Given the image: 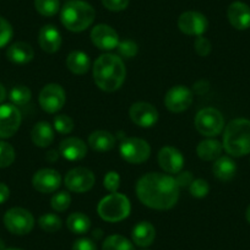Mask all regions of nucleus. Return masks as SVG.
Here are the masks:
<instances>
[{
  "label": "nucleus",
  "instance_id": "nucleus-35",
  "mask_svg": "<svg viewBox=\"0 0 250 250\" xmlns=\"http://www.w3.org/2000/svg\"><path fill=\"white\" fill-rule=\"evenodd\" d=\"M15 161V150L10 144L0 141V168L10 167Z\"/></svg>",
  "mask_w": 250,
  "mask_h": 250
},
{
  "label": "nucleus",
  "instance_id": "nucleus-47",
  "mask_svg": "<svg viewBox=\"0 0 250 250\" xmlns=\"http://www.w3.org/2000/svg\"><path fill=\"white\" fill-rule=\"evenodd\" d=\"M6 98V90L1 83H0V104L4 102V100Z\"/></svg>",
  "mask_w": 250,
  "mask_h": 250
},
{
  "label": "nucleus",
  "instance_id": "nucleus-12",
  "mask_svg": "<svg viewBox=\"0 0 250 250\" xmlns=\"http://www.w3.org/2000/svg\"><path fill=\"white\" fill-rule=\"evenodd\" d=\"M193 103V91L187 86L177 85L168 90L165 96V105L169 112L182 113Z\"/></svg>",
  "mask_w": 250,
  "mask_h": 250
},
{
  "label": "nucleus",
  "instance_id": "nucleus-39",
  "mask_svg": "<svg viewBox=\"0 0 250 250\" xmlns=\"http://www.w3.org/2000/svg\"><path fill=\"white\" fill-rule=\"evenodd\" d=\"M103 185L109 193H117L120 187V175L114 170H110L104 175Z\"/></svg>",
  "mask_w": 250,
  "mask_h": 250
},
{
  "label": "nucleus",
  "instance_id": "nucleus-28",
  "mask_svg": "<svg viewBox=\"0 0 250 250\" xmlns=\"http://www.w3.org/2000/svg\"><path fill=\"white\" fill-rule=\"evenodd\" d=\"M66 226L74 234H85L91 228V220L85 213L74 212L69 215L68 220H66Z\"/></svg>",
  "mask_w": 250,
  "mask_h": 250
},
{
  "label": "nucleus",
  "instance_id": "nucleus-7",
  "mask_svg": "<svg viewBox=\"0 0 250 250\" xmlns=\"http://www.w3.org/2000/svg\"><path fill=\"white\" fill-rule=\"evenodd\" d=\"M119 153L124 161L131 165L146 162L151 156V146L144 139L126 138L119 146Z\"/></svg>",
  "mask_w": 250,
  "mask_h": 250
},
{
  "label": "nucleus",
  "instance_id": "nucleus-21",
  "mask_svg": "<svg viewBox=\"0 0 250 250\" xmlns=\"http://www.w3.org/2000/svg\"><path fill=\"white\" fill-rule=\"evenodd\" d=\"M35 57V50L31 44L26 42H15L6 50V58L14 64L23 65L27 64Z\"/></svg>",
  "mask_w": 250,
  "mask_h": 250
},
{
  "label": "nucleus",
  "instance_id": "nucleus-42",
  "mask_svg": "<svg viewBox=\"0 0 250 250\" xmlns=\"http://www.w3.org/2000/svg\"><path fill=\"white\" fill-rule=\"evenodd\" d=\"M174 179L179 188H189L191 183H193L194 177L193 174H191V172H189V170H184V172L180 170L179 173H177Z\"/></svg>",
  "mask_w": 250,
  "mask_h": 250
},
{
  "label": "nucleus",
  "instance_id": "nucleus-24",
  "mask_svg": "<svg viewBox=\"0 0 250 250\" xmlns=\"http://www.w3.org/2000/svg\"><path fill=\"white\" fill-rule=\"evenodd\" d=\"M66 68L75 75H85L91 66L90 57L83 50H74L66 57Z\"/></svg>",
  "mask_w": 250,
  "mask_h": 250
},
{
  "label": "nucleus",
  "instance_id": "nucleus-29",
  "mask_svg": "<svg viewBox=\"0 0 250 250\" xmlns=\"http://www.w3.org/2000/svg\"><path fill=\"white\" fill-rule=\"evenodd\" d=\"M102 250H135V248L128 238L119 234H113L105 238Z\"/></svg>",
  "mask_w": 250,
  "mask_h": 250
},
{
  "label": "nucleus",
  "instance_id": "nucleus-46",
  "mask_svg": "<svg viewBox=\"0 0 250 250\" xmlns=\"http://www.w3.org/2000/svg\"><path fill=\"white\" fill-rule=\"evenodd\" d=\"M59 158V152L57 150H49L45 153V160L49 162H55Z\"/></svg>",
  "mask_w": 250,
  "mask_h": 250
},
{
  "label": "nucleus",
  "instance_id": "nucleus-41",
  "mask_svg": "<svg viewBox=\"0 0 250 250\" xmlns=\"http://www.w3.org/2000/svg\"><path fill=\"white\" fill-rule=\"evenodd\" d=\"M102 4L109 11H123L128 8L129 0H102Z\"/></svg>",
  "mask_w": 250,
  "mask_h": 250
},
{
  "label": "nucleus",
  "instance_id": "nucleus-26",
  "mask_svg": "<svg viewBox=\"0 0 250 250\" xmlns=\"http://www.w3.org/2000/svg\"><path fill=\"white\" fill-rule=\"evenodd\" d=\"M88 145L98 152H107L114 148L115 138L112 133L105 130H96L88 136Z\"/></svg>",
  "mask_w": 250,
  "mask_h": 250
},
{
  "label": "nucleus",
  "instance_id": "nucleus-40",
  "mask_svg": "<svg viewBox=\"0 0 250 250\" xmlns=\"http://www.w3.org/2000/svg\"><path fill=\"white\" fill-rule=\"evenodd\" d=\"M194 48H195V52L200 57H208L211 53L212 45H211L210 41L208 38H205L204 36H199V37H196L195 42H194Z\"/></svg>",
  "mask_w": 250,
  "mask_h": 250
},
{
  "label": "nucleus",
  "instance_id": "nucleus-43",
  "mask_svg": "<svg viewBox=\"0 0 250 250\" xmlns=\"http://www.w3.org/2000/svg\"><path fill=\"white\" fill-rule=\"evenodd\" d=\"M73 250H97V247L90 238H80L74 242Z\"/></svg>",
  "mask_w": 250,
  "mask_h": 250
},
{
  "label": "nucleus",
  "instance_id": "nucleus-48",
  "mask_svg": "<svg viewBox=\"0 0 250 250\" xmlns=\"http://www.w3.org/2000/svg\"><path fill=\"white\" fill-rule=\"evenodd\" d=\"M245 217H247V221L250 223V205L249 208H247V213H245Z\"/></svg>",
  "mask_w": 250,
  "mask_h": 250
},
{
  "label": "nucleus",
  "instance_id": "nucleus-25",
  "mask_svg": "<svg viewBox=\"0 0 250 250\" xmlns=\"http://www.w3.org/2000/svg\"><path fill=\"white\" fill-rule=\"evenodd\" d=\"M237 172L235 162L228 156H221L215 161L212 166V173L218 180L222 182H229L233 179Z\"/></svg>",
  "mask_w": 250,
  "mask_h": 250
},
{
  "label": "nucleus",
  "instance_id": "nucleus-32",
  "mask_svg": "<svg viewBox=\"0 0 250 250\" xmlns=\"http://www.w3.org/2000/svg\"><path fill=\"white\" fill-rule=\"evenodd\" d=\"M35 8L42 16L52 18L59 11L60 3L59 0H35Z\"/></svg>",
  "mask_w": 250,
  "mask_h": 250
},
{
  "label": "nucleus",
  "instance_id": "nucleus-15",
  "mask_svg": "<svg viewBox=\"0 0 250 250\" xmlns=\"http://www.w3.org/2000/svg\"><path fill=\"white\" fill-rule=\"evenodd\" d=\"M60 184H62L60 173L53 168H43L37 170L32 178L33 188L42 194L54 193Z\"/></svg>",
  "mask_w": 250,
  "mask_h": 250
},
{
  "label": "nucleus",
  "instance_id": "nucleus-44",
  "mask_svg": "<svg viewBox=\"0 0 250 250\" xmlns=\"http://www.w3.org/2000/svg\"><path fill=\"white\" fill-rule=\"evenodd\" d=\"M210 88V83L208 80H199L193 85V91L196 95H204Z\"/></svg>",
  "mask_w": 250,
  "mask_h": 250
},
{
  "label": "nucleus",
  "instance_id": "nucleus-8",
  "mask_svg": "<svg viewBox=\"0 0 250 250\" xmlns=\"http://www.w3.org/2000/svg\"><path fill=\"white\" fill-rule=\"evenodd\" d=\"M4 225L13 234L25 235L35 227V217L26 208H13L4 215Z\"/></svg>",
  "mask_w": 250,
  "mask_h": 250
},
{
  "label": "nucleus",
  "instance_id": "nucleus-3",
  "mask_svg": "<svg viewBox=\"0 0 250 250\" xmlns=\"http://www.w3.org/2000/svg\"><path fill=\"white\" fill-rule=\"evenodd\" d=\"M223 148L233 157L250 153V120L238 118L226 125L223 134Z\"/></svg>",
  "mask_w": 250,
  "mask_h": 250
},
{
  "label": "nucleus",
  "instance_id": "nucleus-37",
  "mask_svg": "<svg viewBox=\"0 0 250 250\" xmlns=\"http://www.w3.org/2000/svg\"><path fill=\"white\" fill-rule=\"evenodd\" d=\"M118 53L122 55L123 58H126V59H130V58L135 57L138 54V44H136L134 41L125 40L123 42H119L118 44Z\"/></svg>",
  "mask_w": 250,
  "mask_h": 250
},
{
  "label": "nucleus",
  "instance_id": "nucleus-30",
  "mask_svg": "<svg viewBox=\"0 0 250 250\" xmlns=\"http://www.w3.org/2000/svg\"><path fill=\"white\" fill-rule=\"evenodd\" d=\"M31 97H32L31 90L25 85H18L13 87L10 91V95H9L11 103L16 107L26 105L31 101Z\"/></svg>",
  "mask_w": 250,
  "mask_h": 250
},
{
  "label": "nucleus",
  "instance_id": "nucleus-1",
  "mask_svg": "<svg viewBox=\"0 0 250 250\" xmlns=\"http://www.w3.org/2000/svg\"><path fill=\"white\" fill-rule=\"evenodd\" d=\"M135 190L139 200L144 205L153 210L163 211L174 208L179 199L180 188L174 177L151 172L138 180Z\"/></svg>",
  "mask_w": 250,
  "mask_h": 250
},
{
  "label": "nucleus",
  "instance_id": "nucleus-20",
  "mask_svg": "<svg viewBox=\"0 0 250 250\" xmlns=\"http://www.w3.org/2000/svg\"><path fill=\"white\" fill-rule=\"evenodd\" d=\"M62 35L53 25H44L38 33V43L42 50L48 54L57 53L62 47Z\"/></svg>",
  "mask_w": 250,
  "mask_h": 250
},
{
  "label": "nucleus",
  "instance_id": "nucleus-16",
  "mask_svg": "<svg viewBox=\"0 0 250 250\" xmlns=\"http://www.w3.org/2000/svg\"><path fill=\"white\" fill-rule=\"evenodd\" d=\"M91 41L101 50H113L119 44V36L110 26L100 23L91 31Z\"/></svg>",
  "mask_w": 250,
  "mask_h": 250
},
{
  "label": "nucleus",
  "instance_id": "nucleus-50",
  "mask_svg": "<svg viewBox=\"0 0 250 250\" xmlns=\"http://www.w3.org/2000/svg\"><path fill=\"white\" fill-rule=\"evenodd\" d=\"M4 250H21V249H4Z\"/></svg>",
  "mask_w": 250,
  "mask_h": 250
},
{
  "label": "nucleus",
  "instance_id": "nucleus-11",
  "mask_svg": "<svg viewBox=\"0 0 250 250\" xmlns=\"http://www.w3.org/2000/svg\"><path fill=\"white\" fill-rule=\"evenodd\" d=\"M21 113L11 103L0 105V139H9L18 133L21 125Z\"/></svg>",
  "mask_w": 250,
  "mask_h": 250
},
{
  "label": "nucleus",
  "instance_id": "nucleus-17",
  "mask_svg": "<svg viewBox=\"0 0 250 250\" xmlns=\"http://www.w3.org/2000/svg\"><path fill=\"white\" fill-rule=\"evenodd\" d=\"M158 165L168 174H177L184 167V157L178 148L165 146L160 150L157 156Z\"/></svg>",
  "mask_w": 250,
  "mask_h": 250
},
{
  "label": "nucleus",
  "instance_id": "nucleus-19",
  "mask_svg": "<svg viewBox=\"0 0 250 250\" xmlns=\"http://www.w3.org/2000/svg\"><path fill=\"white\" fill-rule=\"evenodd\" d=\"M227 18L235 30H247L250 27V8L243 1H234L228 6Z\"/></svg>",
  "mask_w": 250,
  "mask_h": 250
},
{
  "label": "nucleus",
  "instance_id": "nucleus-34",
  "mask_svg": "<svg viewBox=\"0 0 250 250\" xmlns=\"http://www.w3.org/2000/svg\"><path fill=\"white\" fill-rule=\"evenodd\" d=\"M71 204V196L68 191H59L54 194L50 199V206L54 211L58 212H64L69 208Z\"/></svg>",
  "mask_w": 250,
  "mask_h": 250
},
{
  "label": "nucleus",
  "instance_id": "nucleus-5",
  "mask_svg": "<svg viewBox=\"0 0 250 250\" xmlns=\"http://www.w3.org/2000/svg\"><path fill=\"white\" fill-rule=\"evenodd\" d=\"M131 204L128 196L120 193H110L98 203L97 212L103 221L120 222L130 215Z\"/></svg>",
  "mask_w": 250,
  "mask_h": 250
},
{
  "label": "nucleus",
  "instance_id": "nucleus-2",
  "mask_svg": "<svg viewBox=\"0 0 250 250\" xmlns=\"http://www.w3.org/2000/svg\"><path fill=\"white\" fill-rule=\"evenodd\" d=\"M92 74L98 88L104 92H114L124 83L126 69L122 58L105 53L96 59Z\"/></svg>",
  "mask_w": 250,
  "mask_h": 250
},
{
  "label": "nucleus",
  "instance_id": "nucleus-49",
  "mask_svg": "<svg viewBox=\"0 0 250 250\" xmlns=\"http://www.w3.org/2000/svg\"><path fill=\"white\" fill-rule=\"evenodd\" d=\"M0 250H4V243L0 240Z\"/></svg>",
  "mask_w": 250,
  "mask_h": 250
},
{
  "label": "nucleus",
  "instance_id": "nucleus-9",
  "mask_svg": "<svg viewBox=\"0 0 250 250\" xmlns=\"http://www.w3.org/2000/svg\"><path fill=\"white\" fill-rule=\"evenodd\" d=\"M40 105L44 112L54 114L59 112L66 102L65 90L59 83H48L40 92Z\"/></svg>",
  "mask_w": 250,
  "mask_h": 250
},
{
  "label": "nucleus",
  "instance_id": "nucleus-38",
  "mask_svg": "<svg viewBox=\"0 0 250 250\" xmlns=\"http://www.w3.org/2000/svg\"><path fill=\"white\" fill-rule=\"evenodd\" d=\"M14 35L13 26L8 20L0 16V48L5 47L11 41Z\"/></svg>",
  "mask_w": 250,
  "mask_h": 250
},
{
  "label": "nucleus",
  "instance_id": "nucleus-27",
  "mask_svg": "<svg viewBox=\"0 0 250 250\" xmlns=\"http://www.w3.org/2000/svg\"><path fill=\"white\" fill-rule=\"evenodd\" d=\"M223 145L216 139H206L203 140L196 147V153H198L199 158L206 162H210V161H216L218 157H221V153H222Z\"/></svg>",
  "mask_w": 250,
  "mask_h": 250
},
{
  "label": "nucleus",
  "instance_id": "nucleus-31",
  "mask_svg": "<svg viewBox=\"0 0 250 250\" xmlns=\"http://www.w3.org/2000/svg\"><path fill=\"white\" fill-rule=\"evenodd\" d=\"M38 225L44 232L55 233L62 228V222L59 216L55 213H44L38 220Z\"/></svg>",
  "mask_w": 250,
  "mask_h": 250
},
{
  "label": "nucleus",
  "instance_id": "nucleus-23",
  "mask_svg": "<svg viewBox=\"0 0 250 250\" xmlns=\"http://www.w3.org/2000/svg\"><path fill=\"white\" fill-rule=\"evenodd\" d=\"M31 139L37 147H48L54 141V129L48 122L37 123L31 131Z\"/></svg>",
  "mask_w": 250,
  "mask_h": 250
},
{
  "label": "nucleus",
  "instance_id": "nucleus-10",
  "mask_svg": "<svg viewBox=\"0 0 250 250\" xmlns=\"http://www.w3.org/2000/svg\"><path fill=\"white\" fill-rule=\"evenodd\" d=\"M96 177L92 170L85 167H76L69 170L64 179V184L73 193H86L95 185Z\"/></svg>",
  "mask_w": 250,
  "mask_h": 250
},
{
  "label": "nucleus",
  "instance_id": "nucleus-4",
  "mask_svg": "<svg viewBox=\"0 0 250 250\" xmlns=\"http://www.w3.org/2000/svg\"><path fill=\"white\" fill-rule=\"evenodd\" d=\"M96 11L83 0H69L60 11V20L64 27L71 32H83L93 23Z\"/></svg>",
  "mask_w": 250,
  "mask_h": 250
},
{
  "label": "nucleus",
  "instance_id": "nucleus-45",
  "mask_svg": "<svg viewBox=\"0 0 250 250\" xmlns=\"http://www.w3.org/2000/svg\"><path fill=\"white\" fill-rule=\"evenodd\" d=\"M9 196H10V189H9V187L6 184H4V183H0V205L5 203L9 199Z\"/></svg>",
  "mask_w": 250,
  "mask_h": 250
},
{
  "label": "nucleus",
  "instance_id": "nucleus-13",
  "mask_svg": "<svg viewBox=\"0 0 250 250\" xmlns=\"http://www.w3.org/2000/svg\"><path fill=\"white\" fill-rule=\"evenodd\" d=\"M178 27L184 35L203 36L208 28V21L199 11H185L178 19Z\"/></svg>",
  "mask_w": 250,
  "mask_h": 250
},
{
  "label": "nucleus",
  "instance_id": "nucleus-36",
  "mask_svg": "<svg viewBox=\"0 0 250 250\" xmlns=\"http://www.w3.org/2000/svg\"><path fill=\"white\" fill-rule=\"evenodd\" d=\"M189 191L194 198L203 199L208 196V191H210V185L204 179H194L189 187Z\"/></svg>",
  "mask_w": 250,
  "mask_h": 250
},
{
  "label": "nucleus",
  "instance_id": "nucleus-14",
  "mask_svg": "<svg viewBox=\"0 0 250 250\" xmlns=\"http://www.w3.org/2000/svg\"><path fill=\"white\" fill-rule=\"evenodd\" d=\"M129 115L131 122L140 128H151L158 120V110L147 102L134 103L129 109Z\"/></svg>",
  "mask_w": 250,
  "mask_h": 250
},
{
  "label": "nucleus",
  "instance_id": "nucleus-33",
  "mask_svg": "<svg viewBox=\"0 0 250 250\" xmlns=\"http://www.w3.org/2000/svg\"><path fill=\"white\" fill-rule=\"evenodd\" d=\"M53 125H54V129L59 134L62 135H68L75 128V123L71 119L69 115L66 114H59L57 117H54L53 119Z\"/></svg>",
  "mask_w": 250,
  "mask_h": 250
},
{
  "label": "nucleus",
  "instance_id": "nucleus-22",
  "mask_svg": "<svg viewBox=\"0 0 250 250\" xmlns=\"http://www.w3.org/2000/svg\"><path fill=\"white\" fill-rule=\"evenodd\" d=\"M131 238L138 247H150L156 238V229L152 223L147 221H141L133 228Z\"/></svg>",
  "mask_w": 250,
  "mask_h": 250
},
{
  "label": "nucleus",
  "instance_id": "nucleus-6",
  "mask_svg": "<svg viewBox=\"0 0 250 250\" xmlns=\"http://www.w3.org/2000/svg\"><path fill=\"white\" fill-rule=\"evenodd\" d=\"M195 128L201 135L206 138H215L220 135L225 128V118L216 108H204L196 114Z\"/></svg>",
  "mask_w": 250,
  "mask_h": 250
},
{
  "label": "nucleus",
  "instance_id": "nucleus-18",
  "mask_svg": "<svg viewBox=\"0 0 250 250\" xmlns=\"http://www.w3.org/2000/svg\"><path fill=\"white\" fill-rule=\"evenodd\" d=\"M59 153L68 161H81L87 155V145L81 139L70 136L60 143Z\"/></svg>",
  "mask_w": 250,
  "mask_h": 250
}]
</instances>
